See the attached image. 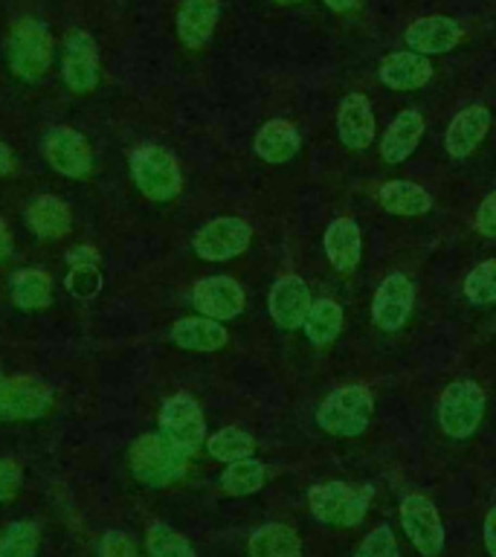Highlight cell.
Listing matches in <instances>:
<instances>
[{
  "label": "cell",
  "instance_id": "19",
  "mask_svg": "<svg viewBox=\"0 0 496 557\" xmlns=\"http://www.w3.org/2000/svg\"><path fill=\"white\" fill-rule=\"evenodd\" d=\"M424 116L416 111V108H407L395 116L386 134L381 139V157L386 163L398 165L404 163L412 151L418 148L421 137H424Z\"/></svg>",
  "mask_w": 496,
  "mask_h": 557
},
{
  "label": "cell",
  "instance_id": "23",
  "mask_svg": "<svg viewBox=\"0 0 496 557\" xmlns=\"http://www.w3.org/2000/svg\"><path fill=\"white\" fill-rule=\"evenodd\" d=\"M299 146H302L299 131L285 120L264 122L259 134H256V154H259L264 163H287V160L299 151Z\"/></svg>",
  "mask_w": 496,
  "mask_h": 557
},
{
  "label": "cell",
  "instance_id": "32",
  "mask_svg": "<svg viewBox=\"0 0 496 557\" xmlns=\"http://www.w3.org/2000/svg\"><path fill=\"white\" fill-rule=\"evenodd\" d=\"M41 531L29 520L12 522L0 537V557H35Z\"/></svg>",
  "mask_w": 496,
  "mask_h": 557
},
{
  "label": "cell",
  "instance_id": "42",
  "mask_svg": "<svg viewBox=\"0 0 496 557\" xmlns=\"http://www.w3.org/2000/svg\"><path fill=\"white\" fill-rule=\"evenodd\" d=\"M9 250H12V238H9V233H7V224L0 221V261L7 259Z\"/></svg>",
  "mask_w": 496,
  "mask_h": 557
},
{
  "label": "cell",
  "instance_id": "3",
  "mask_svg": "<svg viewBox=\"0 0 496 557\" xmlns=\"http://www.w3.org/2000/svg\"><path fill=\"white\" fill-rule=\"evenodd\" d=\"M131 470L151 487L172 485L186 473V453L177 450L165 435L146 433L131 447Z\"/></svg>",
  "mask_w": 496,
  "mask_h": 557
},
{
  "label": "cell",
  "instance_id": "15",
  "mask_svg": "<svg viewBox=\"0 0 496 557\" xmlns=\"http://www.w3.org/2000/svg\"><path fill=\"white\" fill-rule=\"evenodd\" d=\"M487 128H491V111L485 104H470V108L459 111L452 116L447 137H444L447 154L456 157V160L470 157L479 148V143L485 139Z\"/></svg>",
  "mask_w": 496,
  "mask_h": 557
},
{
  "label": "cell",
  "instance_id": "10",
  "mask_svg": "<svg viewBox=\"0 0 496 557\" xmlns=\"http://www.w3.org/2000/svg\"><path fill=\"white\" fill-rule=\"evenodd\" d=\"M412 302H416V287L407 276L392 273L381 282L377 294L372 302V320L381 331H398L412 313Z\"/></svg>",
  "mask_w": 496,
  "mask_h": 557
},
{
  "label": "cell",
  "instance_id": "31",
  "mask_svg": "<svg viewBox=\"0 0 496 557\" xmlns=\"http://www.w3.org/2000/svg\"><path fill=\"white\" fill-rule=\"evenodd\" d=\"M252 447H256L252 435L238 430V426H224V430H218L215 435H209L207 442L209 456H215V459L221 461L250 459Z\"/></svg>",
  "mask_w": 496,
  "mask_h": 557
},
{
  "label": "cell",
  "instance_id": "30",
  "mask_svg": "<svg viewBox=\"0 0 496 557\" xmlns=\"http://www.w3.org/2000/svg\"><path fill=\"white\" fill-rule=\"evenodd\" d=\"M268 470L256 459H238L230 461V468L221 473V487L233 496H250L264 487Z\"/></svg>",
  "mask_w": 496,
  "mask_h": 557
},
{
  "label": "cell",
  "instance_id": "9",
  "mask_svg": "<svg viewBox=\"0 0 496 557\" xmlns=\"http://www.w3.org/2000/svg\"><path fill=\"white\" fill-rule=\"evenodd\" d=\"M252 230L241 218H215L195 233V252L207 261H226L250 247Z\"/></svg>",
  "mask_w": 496,
  "mask_h": 557
},
{
  "label": "cell",
  "instance_id": "40",
  "mask_svg": "<svg viewBox=\"0 0 496 557\" xmlns=\"http://www.w3.org/2000/svg\"><path fill=\"white\" fill-rule=\"evenodd\" d=\"M485 546H487V555L496 557V505L487 511L485 517Z\"/></svg>",
  "mask_w": 496,
  "mask_h": 557
},
{
  "label": "cell",
  "instance_id": "33",
  "mask_svg": "<svg viewBox=\"0 0 496 557\" xmlns=\"http://www.w3.org/2000/svg\"><path fill=\"white\" fill-rule=\"evenodd\" d=\"M146 546L151 557H195V548L189 546V540L183 537L181 531H174L172 525H163V522H154L148 529Z\"/></svg>",
  "mask_w": 496,
  "mask_h": 557
},
{
  "label": "cell",
  "instance_id": "29",
  "mask_svg": "<svg viewBox=\"0 0 496 557\" xmlns=\"http://www.w3.org/2000/svg\"><path fill=\"white\" fill-rule=\"evenodd\" d=\"M52 296V282L44 270H21L12 278V299H15L17 308H26V311H35V308H44L50 305Z\"/></svg>",
  "mask_w": 496,
  "mask_h": 557
},
{
  "label": "cell",
  "instance_id": "7",
  "mask_svg": "<svg viewBox=\"0 0 496 557\" xmlns=\"http://www.w3.org/2000/svg\"><path fill=\"white\" fill-rule=\"evenodd\" d=\"M160 426H163L165 438L186 456L198 453L203 438H207L203 412H200L198 400L189 398V395H174V398L165 400L163 412H160Z\"/></svg>",
  "mask_w": 496,
  "mask_h": 557
},
{
  "label": "cell",
  "instance_id": "17",
  "mask_svg": "<svg viewBox=\"0 0 496 557\" xmlns=\"http://www.w3.org/2000/svg\"><path fill=\"white\" fill-rule=\"evenodd\" d=\"M461 41V26L452 17L430 15L421 17L407 29V47L418 55H438V52L452 50Z\"/></svg>",
  "mask_w": 496,
  "mask_h": 557
},
{
  "label": "cell",
  "instance_id": "27",
  "mask_svg": "<svg viewBox=\"0 0 496 557\" xmlns=\"http://www.w3.org/2000/svg\"><path fill=\"white\" fill-rule=\"evenodd\" d=\"M305 334L313 346H331L343 331V308L334 299H317L305 320Z\"/></svg>",
  "mask_w": 496,
  "mask_h": 557
},
{
  "label": "cell",
  "instance_id": "21",
  "mask_svg": "<svg viewBox=\"0 0 496 557\" xmlns=\"http://www.w3.org/2000/svg\"><path fill=\"white\" fill-rule=\"evenodd\" d=\"M221 15L218 0H183L181 12H177V35L181 41L191 50H198L212 38Z\"/></svg>",
  "mask_w": 496,
  "mask_h": 557
},
{
  "label": "cell",
  "instance_id": "22",
  "mask_svg": "<svg viewBox=\"0 0 496 557\" xmlns=\"http://www.w3.org/2000/svg\"><path fill=\"white\" fill-rule=\"evenodd\" d=\"M360 226L351 218H337L325 230V256L339 273H351L360 261Z\"/></svg>",
  "mask_w": 496,
  "mask_h": 557
},
{
  "label": "cell",
  "instance_id": "8",
  "mask_svg": "<svg viewBox=\"0 0 496 557\" xmlns=\"http://www.w3.org/2000/svg\"><path fill=\"white\" fill-rule=\"evenodd\" d=\"M400 525L412 540V546L424 557H438L444 548V525L435 505L421 494L404 496L400 503Z\"/></svg>",
  "mask_w": 496,
  "mask_h": 557
},
{
  "label": "cell",
  "instance_id": "36",
  "mask_svg": "<svg viewBox=\"0 0 496 557\" xmlns=\"http://www.w3.org/2000/svg\"><path fill=\"white\" fill-rule=\"evenodd\" d=\"M67 287L78 296V299H90V296L99 290V270H96L94 261H87V264H73Z\"/></svg>",
  "mask_w": 496,
  "mask_h": 557
},
{
  "label": "cell",
  "instance_id": "24",
  "mask_svg": "<svg viewBox=\"0 0 496 557\" xmlns=\"http://www.w3.org/2000/svg\"><path fill=\"white\" fill-rule=\"evenodd\" d=\"M174 346L186 348V351H218V348L226 346L224 325H218V320H209V317H189V320L174 322L172 329Z\"/></svg>",
  "mask_w": 496,
  "mask_h": 557
},
{
  "label": "cell",
  "instance_id": "26",
  "mask_svg": "<svg viewBox=\"0 0 496 557\" xmlns=\"http://www.w3.org/2000/svg\"><path fill=\"white\" fill-rule=\"evenodd\" d=\"M250 557H302V540L290 525L268 522L250 537Z\"/></svg>",
  "mask_w": 496,
  "mask_h": 557
},
{
  "label": "cell",
  "instance_id": "1",
  "mask_svg": "<svg viewBox=\"0 0 496 557\" xmlns=\"http://www.w3.org/2000/svg\"><path fill=\"white\" fill-rule=\"evenodd\" d=\"M369 503H372V487L351 485V482H325V485L311 487L308 494L313 517L339 529H351L363 520Z\"/></svg>",
  "mask_w": 496,
  "mask_h": 557
},
{
  "label": "cell",
  "instance_id": "6",
  "mask_svg": "<svg viewBox=\"0 0 496 557\" xmlns=\"http://www.w3.org/2000/svg\"><path fill=\"white\" fill-rule=\"evenodd\" d=\"M131 174L139 191L151 200H169L181 191V169L165 148L142 146L131 157Z\"/></svg>",
  "mask_w": 496,
  "mask_h": 557
},
{
  "label": "cell",
  "instance_id": "11",
  "mask_svg": "<svg viewBox=\"0 0 496 557\" xmlns=\"http://www.w3.org/2000/svg\"><path fill=\"white\" fill-rule=\"evenodd\" d=\"M270 317L276 320V325L294 331L302 329L311 311V287L305 285V278L299 276H285L278 278L276 285L270 287Z\"/></svg>",
  "mask_w": 496,
  "mask_h": 557
},
{
  "label": "cell",
  "instance_id": "20",
  "mask_svg": "<svg viewBox=\"0 0 496 557\" xmlns=\"http://www.w3.org/2000/svg\"><path fill=\"white\" fill-rule=\"evenodd\" d=\"M377 76L386 87L392 90H418L424 87L433 76V67L426 55H418V52H389L386 59L381 61L377 67Z\"/></svg>",
  "mask_w": 496,
  "mask_h": 557
},
{
  "label": "cell",
  "instance_id": "13",
  "mask_svg": "<svg viewBox=\"0 0 496 557\" xmlns=\"http://www.w3.org/2000/svg\"><path fill=\"white\" fill-rule=\"evenodd\" d=\"M44 154L55 172L67 174V177H82L90 172V148H87L85 137L73 128H52L44 137Z\"/></svg>",
  "mask_w": 496,
  "mask_h": 557
},
{
  "label": "cell",
  "instance_id": "25",
  "mask_svg": "<svg viewBox=\"0 0 496 557\" xmlns=\"http://www.w3.org/2000/svg\"><path fill=\"white\" fill-rule=\"evenodd\" d=\"M377 200H381V207L392 215H424L433 209V198L426 195V189L416 186V183L409 181H389L386 186H381L377 191Z\"/></svg>",
  "mask_w": 496,
  "mask_h": 557
},
{
  "label": "cell",
  "instance_id": "43",
  "mask_svg": "<svg viewBox=\"0 0 496 557\" xmlns=\"http://www.w3.org/2000/svg\"><path fill=\"white\" fill-rule=\"evenodd\" d=\"M12 172V151L0 143V174Z\"/></svg>",
  "mask_w": 496,
  "mask_h": 557
},
{
  "label": "cell",
  "instance_id": "39",
  "mask_svg": "<svg viewBox=\"0 0 496 557\" xmlns=\"http://www.w3.org/2000/svg\"><path fill=\"white\" fill-rule=\"evenodd\" d=\"M476 230L487 238H496V191L482 200V207L476 212Z\"/></svg>",
  "mask_w": 496,
  "mask_h": 557
},
{
  "label": "cell",
  "instance_id": "41",
  "mask_svg": "<svg viewBox=\"0 0 496 557\" xmlns=\"http://www.w3.org/2000/svg\"><path fill=\"white\" fill-rule=\"evenodd\" d=\"M70 264H87V261H94L96 264V250H87V247H76V250L67 256Z\"/></svg>",
  "mask_w": 496,
  "mask_h": 557
},
{
  "label": "cell",
  "instance_id": "44",
  "mask_svg": "<svg viewBox=\"0 0 496 557\" xmlns=\"http://www.w3.org/2000/svg\"><path fill=\"white\" fill-rule=\"evenodd\" d=\"M360 0H325V7H331L334 12H346V9H355Z\"/></svg>",
  "mask_w": 496,
  "mask_h": 557
},
{
  "label": "cell",
  "instance_id": "38",
  "mask_svg": "<svg viewBox=\"0 0 496 557\" xmlns=\"http://www.w3.org/2000/svg\"><path fill=\"white\" fill-rule=\"evenodd\" d=\"M102 557H137V548L122 531H108L102 540Z\"/></svg>",
  "mask_w": 496,
  "mask_h": 557
},
{
  "label": "cell",
  "instance_id": "18",
  "mask_svg": "<svg viewBox=\"0 0 496 557\" xmlns=\"http://www.w3.org/2000/svg\"><path fill=\"white\" fill-rule=\"evenodd\" d=\"M3 404H7V418H21V421H33V418H41L52 404L50 386L41 383L38 377H12L7 381V395H3Z\"/></svg>",
  "mask_w": 496,
  "mask_h": 557
},
{
  "label": "cell",
  "instance_id": "37",
  "mask_svg": "<svg viewBox=\"0 0 496 557\" xmlns=\"http://www.w3.org/2000/svg\"><path fill=\"white\" fill-rule=\"evenodd\" d=\"M21 465L15 459H0V503H9L21 487Z\"/></svg>",
  "mask_w": 496,
  "mask_h": 557
},
{
  "label": "cell",
  "instance_id": "34",
  "mask_svg": "<svg viewBox=\"0 0 496 557\" xmlns=\"http://www.w3.org/2000/svg\"><path fill=\"white\" fill-rule=\"evenodd\" d=\"M464 296L473 305L496 302V259L482 261L479 268L470 270V276L464 278Z\"/></svg>",
  "mask_w": 496,
  "mask_h": 557
},
{
  "label": "cell",
  "instance_id": "4",
  "mask_svg": "<svg viewBox=\"0 0 496 557\" xmlns=\"http://www.w3.org/2000/svg\"><path fill=\"white\" fill-rule=\"evenodd\" d=\"M9 67L15 70V76L26 78V82H35L47 73L52 61V35L50 29L35 21V17H26L12 29L7 44Z\"/></svg>",
  "mask_w": 496,
  "mask_h": 557
},
{
  "label": "cell",
  "instance_id": "14",
  "mask_svg": "<svg viewBox=\"0 0 496 557\" xmlns=\"http://www.w3.org/2000/svg\"><path fill=\"white\" fill-rule=\"evenodd\" d=\"M64 82L70 90L76 94H87L94 90L99 82V52H96V41L87 33H73L64 47Z\"/></svg>",
  "mask_w": 496,
  "mask_h": 557
},
{
  "label": "cell",
  "instance_id": "35",
  "mask_svg": "<svg viewBox=\"0 0 496 557\" xmlns=\"http://www.w3.org/2000/svg\"><path fill=\"white\" fill-rule=\"evenodd\" d=\"M355 557H400L398 543H395V534H392L389 525H377L372 534H365Z\"/></svg>",
  "mask_w": 496,
  "mask_h": 557
},
{
  "label": "cell",
  "instance_id": "28",
  "mask_svg": "<svg viewBox=\"0 0 496 557\" xmlns=\"http://www.w3.org/2000/svg\"><path fill=\"white\" fill-rule=\"evenodd\" d=\"M26 221L41 238H61L70 230V209L64 200L47 195V198H38L29 207Z\"/></svg>",
  "mask_w": 496,
  "mask_h": 557
},
{
  "label": "cell",
  "instance_id": "12",
  "mask_svg": "<svg viewBox=\"0 0 496 557\" xmlns=\"http://www.w3.org/2000/svg\"><path fill=\"white\" fill-rule=\"evenodd\" d=\"M191 299L198 305V311L209 320H233L244 311V290L241 285L230 276H209L200 278Z\"/></svg>",
  "mask_w": 496,
  "mask_h": 557
},
{
  "label": "cell",
  "instance_id": "45",
  "mask_svg": "<svg viewBox=\"0 0 496 557\" xmlns=\"http://www.w3.org/2000/svg\"><path fill=\"white\" fill-rule=\"evenodd\" d=\"M3 395H7V381L0 377V421L7 418V404H3Z\"/></svg>",
  "mask_w": 496,
  "mask_h": 557
},
{
  "label": "cell",
  "instance_id": "16",
  "mask_svg": "<svg viewBox=\"0 0 496 557\" xmlns=\"http://www.w3.org/2000/svg\"><path fill=\"white\" fill-rule=\"evenodd\" d=\"M337 134L343 146L355 151H363L374 143V113L363 94H351L339 102Z\"/></svg>",
  "mask_w": 496,
  "mask_h": 557
},
{
  "label": "cell",
  "instance_id": "5",
  "mask_svg": "<svg viewBox=\"0 0 496 557\" xmlns=\"http://www.w3.org/2000/svg\"><path fill=\"white\" fill-rule=\"evenodd\" d=\"M485 416V392L473 381H452L438 400V421L450 438H470Z\"/></svg>",
  "mask_w": 496,
  "mask_h": 557
},
{
  "label": "cell",
  "instance_id": "2",
  "mask_svg": "<svg viewBox=\"0 0 496 557\" xmlns=\"http://www.w3.org/2000/svg\"><path fill=\"white\" fill-rule=\"evenodd\" d=\"M374 412L372 392L365 386H339L317 409V424L328 435H360L369 426Z\"/></svg>",
  "mask_w": 496,
  "mask_h": 557
},
{
  "label": "cell",
  "instance_id": "46",
  "mask_svg": "<svg viewBox=\"0 0 496 557\" xmlns=\"http://www.w3.org/2000/svg\"><path fill=\"white\" fill-rule=\"evenodd\" d=\"M278 7H294V3H302V0H273Z\"/></svg>",
  "mask_w": 496,
  "mask_h": 557
}]
</instances>
